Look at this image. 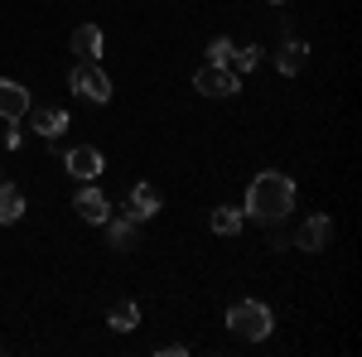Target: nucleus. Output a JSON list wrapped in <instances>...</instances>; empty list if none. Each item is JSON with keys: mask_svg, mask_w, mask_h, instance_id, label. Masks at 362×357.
Returning a JSON list of instances; mask_svg holds the SVG:
<instances>
[{"mask_svg": "<svg viewBox=\"0 0 362 357\" xmlns=\"http://www.w3.org/2000/svg\"><path fill=\"white\" fill-rule=\"evenodd\" d=\"M242 213L256 222H266V227H276L295 213V179L290 174H280V169H261L256 179L247 184V203H242Z\"/></svg>", "mask_w": 362, "mask_h": 357, "instance_id": "f257e3e1", "label": "nucleus"}, {"mask_svg": "<svg viewBox=\"0 0 362 357\" xmlns=\"http://www.w3.org/2000/svg\"><path fill=\"white\" fill-rule=\"evenodd\" d=\"M227 329L237 333V338H247V343H261V338H271V329H276V314L256 300H237L227 309Z\"/></svg>", "mask_w": 362, "mask_h": 357, "instance_id": "f03ea898", "label": "nucleus"}, {"mask_svg": "<svg viewBox=\"0 0 362 357\" xmlns=\"http://www.w3.org/2000/svg\"><path fill=\"white\" fill-rule=\"evenodd\" d=\"M68 87H73L83 102H107V97H112V78H107L97 63H78V68L68 73Z\"/></svg>", "mask_w": 362, "mask_h": 357, "instance_id": "7ed1b4c3", "label": "nucleus"}, {"mask_svg": "<svg viewBox=\"0 0 362 357\" xmlns=\"http://www.w3.org/2000/svg\"><path fill=\"white\" fill-rule=\"evenodd\" d=\"M194 87L203 97H232V92H242V78H237L227 63H203L194 73Z\"/></svg>", "mask_w": 362, "mask_h": 357, "instance_id": "20e7f679", "label": "nucleus"}, {"mask_svg": "<svg viewBox=\"0 0 362 357\" xmlns=\"http://www.w3.org/2000/svg\"><path fill=\"white\" fill-rule=\"evenodd\" d=\"M295 247H300V251L334 247V218H329V213H309V218L300 222V232H295Z\"/></svg>", "mask_w": 362, "mask_h": 357, "instance_id": "39448f33", "label": "nucleus"}, {"mask_svg": "<svg viewBox=\"0 0 362 357\" xmlns=\"http://www.w3.org/2000/svg\"><path fill=\"white\" fill-rule=\"evenodd\" d=\"M63 169L73 174V179H83V184H92L102 169H107V160H102V150L97 145H73L68 155H63Z\"/></svg>", "mask_w": 362, "mask_h": 357, "instance_id": "423d86ee", "label": "nucleus"}, {"mask_svg": "<svg viewBox=\"0 0 362 357\" xmlns=\"http://www.w3.org/2000/svg\"><path fill=\"white\" fill-rule=\"evenodd\" d=\"M73 208H78V218L83 222H92V227H102V222L112 218V203H107V193L102 189H78V198H73Z\"/></svg>", "mask_w": 362, "mask_h": 357, "instance_id": "0eeeda50", "label": "nucleus"}, {"mask_svg": "<svg viewBox=\"0 0 362 357\" xmlns=\"http://www.w3.org/2000/svg\"><path fill=\"white\" fill-rule=\"evenodd\" d=\"M102 49H107V39H102L97 25H78L73 29V54H78V63H97Z\"/></svg>", "mask_w": 362, "mask_h": 357, "instance_id": "6e6552de", "label": "nucleus"}, {"mask_svg": "<svg viewBox=\"0 0 362 357\" xmlns=\"http://www.w3.org/2000/svg\"><path fill=\"white\" fill-rule=\"evenodd\" d=\"M126 213H131L136 222L155 218V213H160V189H155V184H136L131 198H126Z\"/></svg>", "mask_w": 362, "mask_h": 357, "instance_id": "1a4fd4ad", "label": "nucleus"}, {"mask_svg": "<svg viewBox=\"0 0 362 357\" xmlns=\"http://www.w3.org/2000/svg\"><path fill=\"white\" fill-rule=\"evenodd\" d=\"M29 111V92L20 83H10V78H0V116L5 121H20Z\"/></svg>", "mask_w": 362, "mask_h": 357, "instance_id": "9d476101", "label": "nucleus"}, {"mask_svg": "<svg viewBox=\"0 0 362 357\" xmlns=\"http://www.w3.org/2000/svg\"><path fill=\"white\" fill-rule=\"evenodd\" d=\"M305 58H309V44H305V39H285V44L276 49V68L285 73V78H295V73L305 68Z\"/></svg>", "mask_w": 362, "mask_h": 357, "instance_id": "9b49d317", "label": "nucleus"}, {"mask_svg": "<svg viewBox=\"0 0 362 357\" xmlns=\"http://www.w3.org/2000/svg\"><path fill=\"white\" fill-rule=\"evenodd\" d=\"M34 131H39L44 140H58L63 131H68V111L63 107H39L34 111Z\"/></svg>", "mask_w": 362, "mask_h": 357, "instance_id": "f8f14e48", "label": "nucleus"}, {"mask_svg": "<svg viewBox=\"0 0 362 357\" xmlns=\"http://www.w3.org/2000/svg\"><path fill=\"white\" fill-rule=\"evenodd\" d=\"M102 227H107V237H112L116 251H131V247H136V218H131V213H126V218H107Z\"/></svg>", "mask_w": 362, "mask_h": 357, "instance_id": "ddd939ff", "label": "nucleus"}, {"mask_svg": "<svg viewBox=\"0 0 362 357\" xmlns=\"http://www.w3.org/2000/svg\"><path fill=\"white\" fill-rule=\"evenodd\" d=\"M20 218H25V193L0 179V222H20Z\"/></svg>", "mask_w": 362, "mask_h": 357, "instance_id": "4468645a", "label": "nucleus"}, {"mask_svg": "<svg viewBox=\"0 0 362 357\" xmlns=\"http://www.w3.org/2000/svg\"><path fill=\"white\" fill-rule=\"evenodd\" d=\"M242 222H247L242 208H213V232H218V237H237Z\"/></svg>", "mask_w": 362, "mask_h": 357, "instance_id": "2eb2a0df", "label": "nucleus"}, {"mask_svg": "<svg viewBox=\"0 0 362 357\" xmlns=\"http://www.w3.org/2000/svg\"><path fill=\"white\" fill-rule=\"evenodd\" d=\"M107 324H112L116 333H131V329H140V304L136 300H121L112 309V319H107Z\"/></svg>", "mask_w": 362, "mask_h": 357, "instance_id": "dca6fc26", "label": "nucleus"}, {"mask_svg": "<svg viewBox=\"0 0 362 357\" xmlns=\"http://www.w3.org/2000/svg\"><path fill=\"white\" fill-rule=\"evenodd\" d=\"M232 54H237V44H232L227 34H218V39L208 44V63H232Z\"/></svg>", "mask_w": 362, "mask_h": 357, "instance_id": "f3484780", "label": "nucleus"}, {"mask_svg": "<svg viewBox=\"0 0 362 357\" xmlns=\"http://www.w3.org/2000/svg\"><path fill=\"white\" fill-rule=\"evenodd\" d=\"M271 5H285V0H271Z\"/></svg>", "mask_w": 362, "mask_h": 357, "instance_id": "a211bd4d", "label": "nucleus"}]
</instances>
